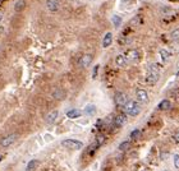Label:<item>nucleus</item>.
Returning <instances> with one entry per match:
<instances>
[{"label":"nucleus","instance_id":"f257e3e1","mask_svg":"<svg viewBox=\"0 0 179 171\" xmlns=\"http://www.w3.org/2000/svg\"><path fill=\"white\" fill-rule=\"evenodd\" d=\"M159 78H160V72H159V68L156 65H151L148 68V72L146 75V82L150 86H154L155 83H157Z\"/></svg>","mask_w":179,"mask_h":171},{"label":"nucleus","instance_id":"f03ea898","mask_svg":"<svg viewBox=\"0 0 179 171\" xmlns=\"http://www.w3.org/2000/svg\"><path fill=\"white\" fill-rule=\"evenodd\" d=\"M123 110L130 116H137L141 112V106L138 105L137 101H127V103L123 106Z\"/></svg>","mask_w":179,"mask_h":171},{"label":"nucleus","instance_id":"7ed1b4c3","mask_svg":"<svg viewBox=\"0 0 179 171\" xmlns=\"http://www.w3.org/2000/svg\"><path fill=\"white\" fill-rule=\"evenodd\" d=\"M61 144H63V147H65V148L73 149V151L81 149L82 147H83V143L78 139H65V141L61 142Z\"/></svg>","mask_w":179,"mask_h":171},{"label":"nucleus","instance_id":"20e7f679","mask_svg":"<svg viewBox=\"0 0 179 171\" xmlns=\"http://www.w3.org/2000/svg\"><path fill=\"white\" fill-rule=\"evenodd\" d=\"M127 96L123 93V92H117L115 93V96H114V102H115V105L117 106H124L125 103H127Z\"/></svg>","mask_w":179,"mask_h":171},{"label":"nucleus","instance_id":"39448f33","mask_svg":"<svg viewBox=\"0 0 179 171\" xmlns=\"http://www.w3.org/2000/svg\"><path fill=\"white\" fill-rule=\"evenodd\" d=\"M125 123H127V115H125V114H119V115H117L114 119V124L118 128H122Z\"/></svg>","mask_w":179,"mask_h":171},{"label":"nucleus","instance_id":"423d86ee","mask_svg":"<svg viewBox=\"0 0 179 171\" xmlns=\"http://www.w3.org/2000/svg\"><path fill=\"white\" fill-rule=\"evenodd\" d=\"M16 139H17V135H16V134L8 135V137H5L4 139L0 141V146H1V147H8V146L13 144V143H14V141H16Z\"/></svg>","mask_w":179,"mask_h":171},{"label":"nucleus","instance_id":"0eeeda50","mask_svg":"<svg viewBox=\"0 0 179 171\" xmlns=\"http://www.w3.org/2000/svg\"><path fill=\"white\" fill-rule=\"evenodd\" d=\"M46 7L50 12H56L60 7L59 0H46Z\"/></svg>","mask_w":179,"mask_h":171},{"label":"nucleus","instance_id":"6e6552de","mask_svg":"<svg viewBox=\"0 0 179 171\" xmlns=\"http://www.w3.org/2000/svg\"><path fill=\"white\" fill-rule=\"evenodd\" d=\"M91 61H92V55L85 54V55L79 59V65H81V66H83V68H87V66L91 64Z\"/></svg>","mask_w":179,"mask_h":171},{"label":"nucleus","instance_id":"1a4fd4ad","mask_svg":"<svg viewBox=\"0 0 179 171\" xmlns=\"http://www.w3.org/2000/svg\"><path fill=\"white\" fill-rule=\"evenodd\" d=\"M136 94H137V100L139 102H142V103L148 102V94H147V92L145 91V89H138Z\"/></svg>","mask_w":179,"mask_h":171},{"label":"nucleus","instance_id":"9d476101","mask_svg":"<svg viewBox=\"0 0 179 171\" xmlns=\"http://www.w3.org/2000/svg\"><path fill=\"white\" fill-rule=\"evenodd\" d=\"M127 60H130V61H138L139 60V54L137 50H129L127 55H125Z\"/></svg>","mask_w":179,"mask_h":171},{"label":"nucleus","instance_id":"9b49d317","mask_svg":"<svg viewBox=\"0 0 179 171\" xmlns=\"http://www.w3.org/2000/svg\"><path fill=\"white\" fill-rule=\"evenodd\" d=\"M111 42H113V33L108 32L103 40V47H109L111 45Z\"/></svg>","mask_w":179,"mask_h":171},{"label":"nucleus","instance_id":"f8f14e48","mask_svg":"<svg viewBox=\"0 0 179 171\" xmlns=\"http://www.w3.org/2000/svg\"><path fill=\"white\" fill-rule=\"evenodd\" d=\"M170 107H172V102L169 101V100H163V101L159 103V109H160V110H163V111H166V110H169Z\"/></svg>","mask_w":179,"mask_h":171},{"label":"nucleus","instance_id":"ddd939ff","mask_svg":"<svg viewBox=\"0 0 179 171\" xmlns=\"http://www.w3.org/2000/svg\"><path fill=\"white\" fill-rule=\"evenodd\" d=\"M81 115H82V112L79 110H77V109H73V110H69L68 112H67V116H68L69 119H77Z\"/></svg>","mask_w":179,"mask_h":171},{"label":"nucleus","instance_id":"4468645a","mask_svg":"<svg viewBox=\"0 0 179 171\" xmlns=\"http://www.w3.org/2000/svg\"><path fill=\"white\" fill-rule=\"evenodd\" d=\"M85 114L86 115H88V116H92L96 114V106L95 105H87L85 107Z\"/></svg>","mask_w":179,"mask_h":171},{"label":"nucleus","instance_id":"2eb2a0df","mask_svg":"<svg viewBox=\"0 0 179 171\" xmlns=\"http://www.w3.org/2000/svg\"><path fill=\"white\" fill-rule=\"evenodd\" d=\"M58 115H59V112H58L56 110H54V111H51L49 115L46 116V121L47 123H54L55 120H56V117H58Z\"/></svg>","mask_w":179,"mask_h":171},{"label":"nucleus","instance_id":"dca6fc26","mask_svg":"<svg viewBox=\"0 0 179 171\" xmlns=\"http://www.w3.org/2000/svg\"><path fill=\"white\" fill-rule=\"evenodd\" d=\"M115 61H117V64L119 66H124L125 64H127V58H125V55H118L117 59H115Z\"/></svg>","mask_w":179,"mask_h":171},{"label":"nucleus","instance_id":"f3484780","mask_svg":"<svg viewBox=\"0 0 179 171\" xmlns=\"http://www.w3.org/2000/svg\"><path fill=\"white\" fill-rule=\"evenodd\" d=\"M26 5V0H17L16 5H14V9H16V12H21L23 8Z\"/></svg>","mask_w":179,"mask_h":171},{"label":"nucleus","instance_id":"a211bd4d","mask_svg":"<svg viewBox=\"0 0 179 171\" xmlns=\"http://www.w3.org/2000/svg\"><path fill=\"white\" fill-rule=\"evenodd\" d=\"M37 165H38V161H37V160L30 161V162H28V165H27V171H33V170L37 167Z\"/></svg>","mask_w":179,"mask_h":171},{"label":"nucleus","instance_id":"6ab92c4d","mask_svg":"<svg viewBox=\"0 0 179 171\" xmlns=\"http://www.w3.org/2000/svg\"><path fill=\"white\" fill-rule=\"evenodd\" d=\"M160 56H161L163 61H168V60H169V58H170V53H169L168 50L163 49V50H160Z\"/></svg>","mask_w":179,"mask_h":171},{"label":"nucleus","instance_id":"aec40b11","mask_svg":"<svg viewBox=\"0 0 179 171\" xmlns=\"http://www.w3.org/2000/svg\"><path fill=\"white\" fill-rule=\"evenodd\" d=\"M129 147H130V142H129V141H125V142H123V143L119 144L118 148H119V151H123V152H124V151H127Z\"/></svg>","mask_w":179,"mask_h":171},{"label":"nucleus","instance_id":"412c9836","mask_svg":"<svg viewBox=\"0 0 179 171\" xmlns=\"http://www.w3.org/2000/svg\"><path fill=\"white\" fill-rule=\"evenodd\" d=\"M54 97L58 98V100L63 98L64 97V91H63V89H56V91L54 92Z\"/></svg>","mask_w":179,"mask_h":171},{"label":"nucleus","instance_id":"4be33fe9","mask_svg":"<svg viewBox=\"0 0 179 171\" xmlns=\"http://www.w3.org/2000/svg\"><path fill=\"white\" fill-rule=\"evenodd\" d=\"M172 40L173 41H179V28H177V30H174L172 32Z\"/></svg>","mask_w":179,"mask_h":171},{"label":"nucleus","instance_id":"5701e85b","mask_svg":"<svg viewBox=\"0 0 179 171\" xmlns=\"http://www.w3.org/2000/svg\"><path fill=\"white\" fill-rule=\"evenodd\" d=\"M113 23H114V26H115V27H119V26H120V23H122V19H120V17H118V16H113Z\"/></svg>","mask_w":179,"mask_h":171},{"label":"nucleus","instance_id":"b1692460","mask_svg":"<svg viewBox=\"0 0 179 171\" xmlns=\"http://www.w3.org/2000/svg\"><path fill=\"white\" fill-rule=\"evenodd\" d=\"M104 141H105V137H104L103 134H99L97 137H96V141H95V142H96V143H97L99 146H101V144L104 143Z\"/></svg>","mask_w":179,"mask_h":171},{"label":"nucleus","instance_id":"393cba45","mask_svg":"<svg viewBox=\"0 0 179 171\" xmlns=\"http://www.w3.org/2000/svg\"><path fill=\"white\" fill-rule=\"evenodd\" d=\"M139 134H141V130H139V129H136V130H133L132 133H130V138H132V139H136Z\"/></svg>","mask_w":179,"mask_h":171},{"label":"nucleus","instance_id":"a878e982","mask_svg":"<svg viewBox=\"0 0 179 171\" xmlns=\"http://www.w3.org/2000/svg\"><path fill=\"white\" fill-rule=\"evenodd\" d=\"M174 165H175V167L179 169V156L178 155L174 156Z\"/></svg>","mask_w":179,"mask_h":171},{"label":"nucleus","instance_id":"bb28decb","mask_svg":"<svg viewBox=\"0 0 179 171\" xmlns=\"http://www.w3.org/2000/svg\"><path fill=\"white\" fill-rule=\"evenodd\" d=\"M173 141L175 142V143H178V144H179V132H177L175 134L173 135Z\"/></svg>","mask_w":179,"mask_h":171},{"label":"nucleus","instance_id":"cd10ccee","mask_svg":"<svg viewBox=\"0 0 179 171\" xmlns=\"http://www.w3.org/2000/svg\"><path fill=\"white\" fill-rule=\"evenodd\" d=\"M97 69H99V65H96L94 69V78H96V75H97Z\"/></svg>","mask_w":179,"mask_h":171},{"label":"nucleus","instance_id":"c85d7f7f","mask_svg":"<svg viewBox=\"0 0 179 171\" xmlns=\"http://www.w3.org/2000/svg\"><path fill=\"white\" fill-rule=\"evenodd\" d=\"M3 32H4V27H1V26H0V35H1Z\"/></svg>","mask_w":179,"mask_h":171},{"label":"nucleus","instance_id":"c756f323","mask_svg":"<svg viewBox=\"0 0 179 171\" xmlns=\"http://www.w3.org/2000/svg\"><path fill=\"white\" fill-rule=\"evenodd\" d=\"M1 19H3V13L0 12V22H1Z\"/></svg>","mask_w":179,"mask_h":171},{"label":"nucleus","instance_id":"7c9ffc66","mask_svg":"<svg viewBox=\"0 0 179 171\" xmlns=\"http://www.w3.org/2000/svg\"><path fill=\"white\" fill-rule=\"evenodd\" d=\"M1 158H3V156H1V155H0V161H1Z\"/></svg>","mask_w":179,"mask_h":171},{"label":"nucleus","instance_id":"2f4dec72","mask_svg":"<svg viewBox=\"0 0 179 171\" xmlns=\"http://www.w3.org/2000/svg\"><path fill=\"white\" fill-rule=\"evenodd\" d=\"M177 77H179V72H178V73H177Z\"/></svg>","mask_w":179,"mask_h":171},{"label":"nucleus","instance_id":"473e14b6","mask_svg":"<svg viewBox=\"0 0 179 171\" xmlns=\"http://www.w3.org/2000/svg\"><path fill=\"white\" fill-rule=\"evenodd\" d=\"M145 171H146V170H145Z\"/></svg>","mask_w":179,"mask_h":171}]
</instances>
